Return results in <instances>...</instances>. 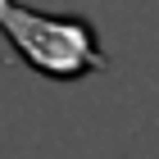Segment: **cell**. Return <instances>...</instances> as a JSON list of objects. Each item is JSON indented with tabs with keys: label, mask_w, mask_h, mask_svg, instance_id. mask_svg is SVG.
Segmentation results:
<instances>
[{
	"label": "cell",
	"mask_w": 159,
	"mask_h": 159,
	"mask_svg": "<svg viewBox=\"0 0 159 159\" xmlns=\"http://www.w3.org/2000/svg\"><path fill=\"white\" fill-rule=\"evenodd\" d=\"M0 27L18 59L41 77L77 82V77L105 73L109 55L100 46V32L86 14H50L23 0H0Z\"/></svg>",
	"instance_id": "obj_1"
}]
</instances>
